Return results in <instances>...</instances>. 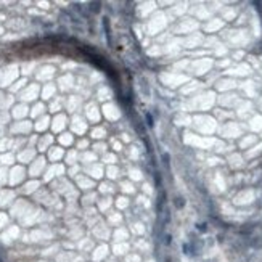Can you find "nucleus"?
<instances>
[{
  "label": "nucleus",
  "instance_id": "f257e3e1",
  "mask_svg": "<svg viewBox=\"0 0 262 262\" xmlns=\"http://www.w3.org/2000/svg\"><path fill=\"white\" fill-rule=\"evenodd\" d=\"M140 92H142V95H143V98H150V95H151V90H150V84H148V80L145 79V77H142L140 79Z\"/></svg>",
  "mask_w": 262,
  "mask_h": 262
},
{
  "label": "nucleus",
  "instance_id": "f03ea898",
  "mask_svg": "<svg viewBox=\"0 0 262 262\" xmlns=\"http://www.w3.org/2000/svg\"><path fill=\"white\" fill-rule=\"evenodd\" d=\"M175 206H177L178 209H180V208H183V206H185V199H183L182 196H178V198L175 199Z\"/></svg>",
  "mask_w": 262,
  "mask_h": 262
},
{
  "label": "nucleus",
  "instance_id": "7ed1b4c3",
  "mask_svg": "<svg viewBox=\"0 0 262 262\" xmlns=\"http://www.w3.org/2000/svg\"><path fill=\"white\" fill-rule=\"evenodd\" d=\"M145 121H146V124H148V127H153L155 121H153V116H151V114H146V116H145Z\"/></svg>",
  "mask_w": 262,
  "mask_h": 262
},
{
  "label": "nucleus",
  "instance_id": "20e7f679",
  "mask_svg": "<svg viewBox=\"0 0 262 262\" xmlns=\"http://www.w3.org/2000/svg\"><path fill=\"white\" fill-rule=\"evenodd\" d=\"M103 23H105V31H106V37H108V40H109V26H108V18H105V19H103Z\"/></svg>",
  "mask_w": 262,
  "mask_h": 262
},
{
  "label": "nucleus",
  "instance_id": "39448f33",
  "mask_svg": "<svg viewBox=\"0 0 262 262\" xmlns=\"http://www.w3.org/2000/svg\"><path fill=\"white\" fill-rule=\"evenodd\" d=\"M196 228H198L201 233H204L206 230H208V225H206V224H198V225H196Z\"/></svg>",
  "mask_w": 262,
  "mask_h": 262
},
{
  "label": "nucleus",
  "instance_id": "423d86ee",
  "mask_svg": "<svg viewBox=\"0 0 262 262\" xmlns=\"http://www.w3.org/2000/svg\"><path fill=\"white\" fill-rule=\"evenodd\" d=\"M162 159H164V166L169 167V162H171V161H169V155H167V153H164V155H162Z\"/></svg>",
  "mask_w": 262,
  "mask_h": 262
}]
</instances>
